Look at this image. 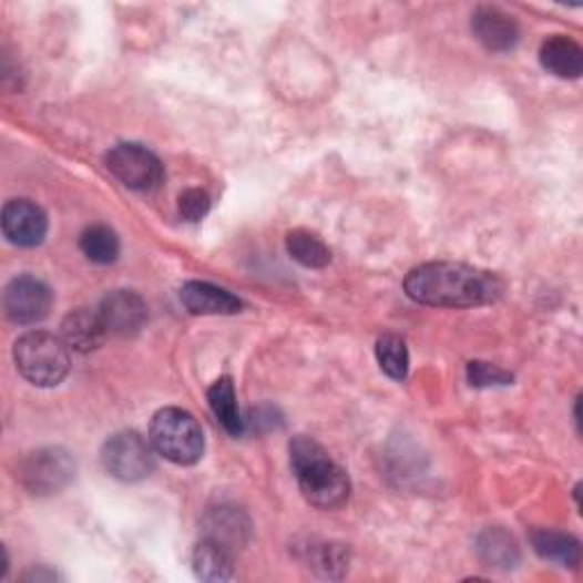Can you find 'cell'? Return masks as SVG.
<instances>
[{
    "label": "cell",
    "mask_w": 583,
    "mask_h": 583,
    "mask_svg": "<svg viewBox=\"0 0 583 583\" xmlns=\"http://www.w3.org/2000/svg\"><path fill=\"white\" fill-rule=\"evenodd\" d=\"M406 295L425 306L477 308L502 297L504 283L494 274L461 263H427L403 280Z\"/></svg>",
    "instance_id": "6da1fadb"
},
{
    "label": "cell",
    "mask_w": 583,
    "mask_h": 583,
    "mask_svg": "<svg viewBox=\"0 0 583 583\" xmlns=\"http://www.w3.org/2000/svg\"><path fill=\"white\" fill-rule=\"evenodd\" d=\"M289 466L306 502L315 509L336 511L349 502L351 483L347 472L313 438L297 436L289 442Z\"/></svg>",
    "instance_id": "7a4b0ae2"
},
{
    "label": "cell",
    "mask_w": 583,
    "mask_h": 583,
    "mask_svg": "<svg viewBox=\"0 0 583 583\" xmlns=\"http://www.w3.org/2000/svg\"><path fill=\"white\" fill-rule=\"evenodd\" d=\"M14 362L21 377L39 388L60 386L71 367L69 347L47 330H32L14 345Z\"/></svg>",
    "instance_id": "3957f363"
},
{
    "label": "cell",
    "mask_w": 583,
    "mask_h": 583,
    "mask_svg": "<svg viewBox=\"0 0 583 583\" xmlns=\"http://www.w3.org/2000/svg\"><path fill=\"white\" fill-rule=\"evenodd\" d=\"M149 438L153 449L176 466H194L201 461L205 440L198 422L187 410L162 408L153 415Z\"/></svg>",
    "instance_id": "277c9868"
},
{
    "label": "cell",
    "mask_w": 583,
    "mask_h": 583,
    "mask_svg": "<svg viewBox=\"0 0 583 583\" xmlns=\"http://www.w3.org/2000/svg\"><path fill=\"white\" fill-rule=\"evenodd\" d=\"M103 468L119 481L135 483L155 470V456L151 444L135 431L112 436L101 451Z\"/></svg>",
    "instance_id": "5b68a950"
},
{
    "label": "cell",
    "mask_w": 583,
    "mask_h": 583,
    "mask_svg": "<svg viewBox=\"0 0 583 583\" xmlns=\"http://www.w3.org/2000/svg\"><path fill=\"white\" fill-rule=\"evenodd\" d=\"M105 164L121 185L135 192H155L164 181L162 162L140 144H116L105 155Z\"/></svg>",
    "instance_id": "8992f818"
},
{
    "label": "cell",
    "mask_w": 583,
    "mask_h": 583,
    "mask_svg": "<svg viewBox=\"0 0 583 583\" xmlns=\"http://www.w3.org/2000/svg\"><path fill=\"white\" fill-rule=\"evenodd\" d=\"M75 474V463L69 451L60 447H49L32 451L23 458L19 468V479L32 494H53L69 485Z\"/></svg>",
    "instance_id": "52a82bcc"
},
{
    "label": "cell",
    "mask_w": 583,
    "mask_h": 583,
    "mask_svg": "<svg viewBox=\"0 0 583 583\" xmlns=\"http://www.w3.org/2000/svg\"><path fill=\"white\" fill-rule=\"evenodd\" d=\"M6 315L21 326H30L51 313L53 295L47 283L32 276H19L6 287Z\"/></svg>",
    "instance_id": "ba28073f"
},
{
    "label": "cell",
    "mask_w": 583,
    "mask_h": 583,
    "mask_svg": "<svg viewBox=\"0 0 583 583\" xmlns=\"http://www.w3.org/2000/svg\"><path fill=\"white\" fill-rule=\"evenodd\" d=\"M108 336L133 338L144 328L149 319V308L137 292L116 289L108 295L99 308Z\"/></svg>",
    "instance_id": "9c48e42d"
},
{
    "label": "cell",
    "mask_w": 583,
    "mask_h": 583,
    "mask_svg": "<svg viewBox=\"0 0 583 583\" xmlns=\"http://www.w3.org/2000/svg\"><path fill=\"white\" fill-rule=\"evenodd\" d=\"M3 233L14 246L32 248L44 242L49 233L47 213L28 198H14L3 207Z\"/></svg>",
    "instance_id": "30bf717a"
},
{
    "label": "cell",
    "mask_w": 583,
    "mask_h": 583,
    "mask_svg": "<svg viewBox=\"0 0 583 583\" xmlns=\"http://www.w3.org/2000/svg\"><path fill=\"white\" fill-rule=\"evenodd\" d=\"M472 32L492 53L513 51L520 41V28L513 17L497 8H479L472 17Z\"/></svg>",
    "instance_id": "8fae6325"
},
{
    "label": "cell",
    "mask_w": 583,
    "mask_h": 583,
    "mask_svg": "<svg viewBox=\"0 0 583 583\" xmlns=\"http://www.w3.org/2000/svg\"><path fill=\"white\" fill-rule=\"evenodd\" d=\"M181 304L192 315H235L242 308V301L231 295L228 289L201 280H190L183 285Z\"/></svg>",
    "instance_id": "7c38bea8"
},
{
    "label": "cell",
    "mask_w": 583,
    "mask_h": 583,
    "mask_svg": "<svg viewBox=\"0 0 583 583\" xmlns=\"http://www.w3.org/2000/svg\"><path fill=\"white\" fill-rule=\"evenodd\" d=\"M105 336H108V330L103 326L99 310L94 313L88 308H80L67 315L62 321V340L73 351H80V354L94 351L103 345Z\"/></svg>",
    "instance_id": "4fadbf2b"
},
{
    "label": "cell",
    "mask_w": 583,
    "mask_h": 583,
    "mask_svg": "<svg viewBox=\"0 0 583 583\" xmlns=\"http://www.w3.org/2000/svg\"><path fill=\"white\" fill-rule=\"evenodd\" d=\"M540 62L552 75L574 80L583 73V49L574 39L554 34L540 47Z\"/></svg>",
    "instance_id": "5bb4252c"
},
{
    "label": "cell",
    "mask_w": 583,
    "mask_h": 583,
    "mask_svg": "<svg viewBox=\"0 0 583 583\" xmlns=\"http://www.w3.org/2000/svg\"><path fill=\"white\" fill-rule=\"evenodd\" d=\"M531 545L540 559L559 563L563 567H576L581 563V545H579V540L570 533L552 531V529H535L531 533Z\"/></svg>",
    "instance_id": "9a60e30c"
},
{
    "label": "cell",
    "mask_w": 583,
    "mask_h": 583,
    "mask_svg": "<svg viewBox=\"0 0 583 583\" xmlns=\"http://www.w3.org/2000/svg\"><path fill=\"white\" fill-rule=\"evenodd\" d=\"M194 572L201 581H228L233 579V554L213 538H203L192 556Z\"/></svg>",
    "instance_id": "2e32d148"
},
{
    "label": "cell",
    "mask_w": 583,
    "mask_h": 583,
    "mask_svg": "<svg viewBox=\"0 0 583 583\" xmlns=\"http://www.w3.org/2000/svg\"><path fill=\"white\" fill-rule=\"evenodd\" d=\"M479 556L490 567L499 570H513L520 563V548L515 538L509 535L504 529H488L479 535L477 543Z\"/></svg>",
    "instance_id": "e0dca14e"
},
{
    "label": "cell",
    "mask_w": 583,
    "mask_h": 583,
    "mask_svg": "<svg viewBox=\"0 0 583 583\" xmlns=\"http://www.w3.org/2000/svg\"><path fill=\"white\" fill-rule=\"evenodd\" d=\"M207 401H211V408L215 412V418L219 420V425L231 433V436H242L244 433V420L239 415V406H237V395H235V386L228 377H222L219 381L213 383V388L207 390Z\"/></svg>",
    "instance_id": "ac0fdd59"
},
{
    "label": "cell",
    "mask_w": 583,
    "mask_h": 583,
    "mask_svg": "<svg viewBox=\"0 0 583 583\" xmlns=\"http://www.w3.org/2000/svg\"><path fill=\"white\" fill-rule=\"evenodd\" d=\"M287 254L292 260L308 269H321L330 263V248L310 231H292L287 233Z\"/></svg>",
    "instance_id": "d6986e66"
},
{
    "label": "cell",
    "mask_w": 583,
    "mask_h": 583,
    "mask_svg": "<svg viewBox=\"0 0 583 583\" xmlns=\"http://www.w3.org/2000/svg\"><path fill=\"white\" fill-rule=\"evenodd\" d=\"M80 252L96 265H112L119 258L121 244L110 226H90L80 235Z\"/></svg>",
    "instance_id": "ffe728a7"
},
{
    "label": "cell",
    "mask_w": 583,
    "mask_h": 583,
    "mask_svg": "<svg viewBox=\"0 0 583 583\" xmlns=\"http://www.w3.org/2000/svg\"><path fill=\"white\" fill-rule=\"evenodd\" d=\"M246 531H248V524L235 509L222 507V509H217L207 515V535L205 538L217 540V543H222L231 552H233V548L244 543L242 535H246Z\"/></svg>",
    "instance_id": "44dd1931"
},
{
    "label": "cell",
    "mask_w": 583,
    "mask_h": 583,
    "mask_svg": "<svg viewBox=\"0 0 583 583\" xmlns=\"http://www.w3.org/2000/svg\"><path fill=\"white\" fill-rule=\"evenodd\" d=\"M377 358L381 369L395 381H403L408 374V347L397 336H383L377 342Z\"/></svg>",
    "instance_id": "7402d4cb"
},
{
    "label": "cell",
    "mask_w": 583,
    "mask_h": 583,
    "mask_svg": "<svg viewBox=\"0 0 583 583\" xmlns=\"http://www.w3.org/2000/svg\"><path fill=\"white\" fill-rule=\"evenodd\" d=\"M468 379L474 388H490V386H509L513 383V377L509 371L499 369L490 362L474 360L468 365Z\"/></svg>",
    "instance_id": "603a6c76"
},
{
    "label": "cell",
    "mask_w": 583,
    "mask_h": 583,
    "mask_svg": "<svg viewBox=\"0 0 583 583\" xmlns=\"http://www.w3.org/2000/svg\"><path fill=\"white\" fill-rule=\"evenodd\" d=\"M211 196L203 190H185L178 196V213L187 222H201L207 213H211Z\"/></svg>",
    "instance_id": "cb8c5ba5"
},
{
    "label": "cell",
    "mask_w": 583,
    "mask_h": 583,
    "mask_svg": "<svg viewBox=\"0 0 583 583\" xmlns=\"http://www.w3.org/2000/svg\"><path fill=\"white\" fill-rule=\"evenodd\" d=\"M25 579H30V581H53V579H58V574L55 572H47V570H39V572L34 570Z\"/></svg>",
    "instance_id": "d4e9b609"
}]
</instances>
